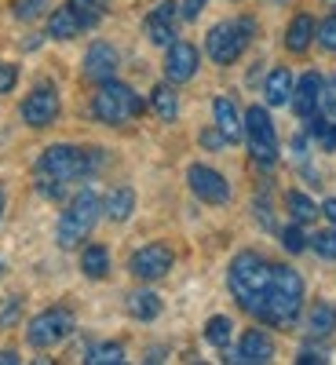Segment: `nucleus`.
Instances as JSON below:
<instances>
[{
	"label": "nucleus",
	"mask_w": 336,
	"mask_h": 365,
	"mask_svg": "<svg viewBox=\"0 0 336 365\" xmlns=\"http://www.w3.org/2000/svg\"><path fill=\"white\" fill-rule=\"evenodd\" d=\"M91 365H117V361H125V347L121 344H99L96 351L88 354Z\"/></svg>",
	"instance_id": "c756f323"
},
{
	"label": "nucleus",
	"mask_w": 336,
	"mask_h": 365,
	"mask_svg": "<svg viewBox=\"0 0 336 365\" xmlns=\"http://www.w3.org/2000/svg\"><path fill=\"white\" fill-rule=\"evenodd\" d=\"M81 270L88 274V278H106L110 270V252L103 245H88L84 256H81Z\"/></svg>",
	"instance_id": "393cba45"
},
{
	"label": "nucleus",
	"mask_w": 336,
	"mask_h": 365,
	"mask_svg": "<svg viewBox=\"0 0 336 365\" xmlns=\"http://www.w3.org/2000/svg\"><path fill=\"white\" fill-rule=\"evenodd\" d=\"M91 113H96L103 125H125V120L143 113V99L136 96L128 84L103 81L99 91H96V99H91Z\"/></svg>",
	"instance_id": "20e7f679"
},
{
	"label": "nucleus",
	"mask_w": 336,
	"mask_h": 365,
	"mask_svg": "<svg viewBox=\"0 0 336 365\" xmlns=\"http://www.w3.org/2000/svg\"><path fill=\"white\" fill-rule=\"evenodd\" d=\"M84 29V19L66 4V8H58V11H51V19H48V37H55V41H70V37H77Z\"/></svg>",
	"instance_id": "a211bd4d"
},
{
	"label": "nucleus",
	"mask_w": 336,
	"mask_h": 365,
	"mask_svg": "<svg viewBox=\"0 0 336 365\" xmlns=\"http://www.w3.org/2000/svg\"><path fill=\"white\" fill-rule=\"evenodd\" d=\"M44 8H48V0H15V4H11L15 19H22V22L41 19V15H44Z\"/></svg>",
	"instance_id": "7c9ffc66"
},
{
	"label": "nucleus",
	"mask_w": 336,
	"mask_h": 365,
	"mask_svg": "<svg viewBox=\"0 0 336 365\" xmlns=\"http://www.w3.org/2000/svg\"><path fill=\"white\" fill-rule=\"evenodd\" d=\"M307 128L322 143V150H336V125H332V117H307Z\"/></svg>",
	"instance_id": "bb28decb"
},
{
	"label": "nucleus",
	"mask_w": 336,
	"mask_h": 365,
	"mask_svg": "<svg viewBox=\"0 0 336 365\" xmlns=\"http://www.w3.org/2000/svg\"><path fill=\"white\" fill-rule=\"evenodd\" d=\"M201 143H205V146H220V143H227V139H223V132L216 128V132H205V135H201Z\"/></svg>",
	"instance_id": "58836bf2"
},
{
	"label": "nucleus",
	"mask_w": 336,
	"mask_h": 365,
	"mask_svg": "<svg viewBox=\"0 0 336 365\" xmlns=\"http://www.w3.org/2000/svg\"><path fill=\"white\" fill-rule=\"evenodd\" d=\"M315 37H318V44H322L325 51H336V15H329V19L315 29Z\"/></svg>",
	"instance_id": "f704fd0d"
},
{
	"label": "nucleus",
	"mask_w": 336,
	"mask_h": 365,
	"mask_svg": "<svg viewBox=\"0 0 336 365\" xmlns=\"http://www.w3.org/2000/svg\"><path fill=\"white\" fill-rule=\"evenodd\" d=\"M205 340H208L212 347H227V344H230V318H223V314L208 318V325H205Z\"/></svg>",
	"instance_id": "cd10ccee"
},
{
	"label": "nucleus",
	"mask_w": 336,
	"mask_h": 365,
	"mask_svg": "<svg viewBox=\"0 0 336 365\" xmlns=\"http://www.w3.org/2000/svg\"><path fill=\"white\" fill-rule=\"evenodd\" d=\"M70 332H73V314L63 311V307H51V311H41L29 322L26 340H29V347H55V344H63Z\"/></svg>",
	"instance_id": "6e6552de"
},
{
	"label": "nucleus",
	"mask_w": 336,
	"mask_h": 365,
	"mask_svg": "<svg viewBox=\"0 0 336 365\" xmlns=\"http://www.w3.org/2000/svg\"><path fill=\"white\" fill-rule=\"evenodd\" d=\"M285 205H289V216L303 227V223H311L315 216H318V205L307 197V194H300V190H292L289 197H285Z\"/></svg>",
	"instance_id": "a878e982"
},
{
	"label": "nucleus",
	"mask_w": 336,
	"mask_h": 365,
	"mask_svg": "<svg viewBox=\"0 0 336 365\" xmlns=\"http://www.w3.org/2000/svg\"><path fill=\"white\" fill-rule=\"evenodd\" d=\"M103 165V150H77V146H48L37 165V187L48 197H58L66 182L96 172Z\"/></svg>",
	"instance_id": "f257e3e1"
},
{
	"label": "nucleus",
	"mask_w": 336,
	"mask_h": 365,
	"mask_svg": "<svg viewBox=\"0 0 336 365\" xmlns=\"http://www.w3.org/2000/svg\"><path fill=\"white\" fill-rule=\"evenodd\" d=\"M208 4V0H183V4H179V11H183V19H187V22H194L198 15H201V8Z\"/></svg>",
	"instance_id": "4c0bfd02"
},
{
	"label": "nucleus",
	"mask_w": 336,
	"mask_h": 365,
	"mask_svg": "<svg viewBox=\"0 0 336 365\" xmlns=\"http://www.w3.org/2000/svg\"><path fill=\"white\" fill-rule=\"evenodd\" d=\"M300 307H303V278L292 267H274L267 299H263V307H260L256 318L267 322V325H292Z\"/></svg>",
	"instance_id": "7ed1b4c3"
},
{
	"label": "nucleus",
	"mask_w": 336,
	"mask_h": 365,
	"mask_svg": "<svg viewBox=\"0 0 336 365\" xmlns=\"http://www.w3.org/2000/svg\"><path fill=\"white\" fill-rule=\"evenodd\" d=\"M128 314L139 322H150L161 314V296L158 292H132L128 296Z\"/></svg>",
	"instance_id": "5701e85b"
},
{
	"label": "nucleus",
	"mask_w": 336,
	"mask_h": 365,
	"mask_svg": "<svg viewBox=\"0 0 336 365\" xmlns=\"http://www.w3.org/2000/svg\"><path fill=\"white\" fill-rule=\"evenodd\" d=\"M270 358H274V344H270V336H267V332H260V329H249L245 336H241V344H238V358H230V361L263 365V361H270Z\"/></svg>",
	"instance_id": "2eb2a0df"
},
{
	"label": "nucleus",
	"mask_w": 336,
	"mask_h": 365,
	"mask_svg": "<svg viewBox=\"0 0 336 365\" xmlns=\"http://www.w3.org/2000/svg\"><path fill=\"white\" fill-rule=\"evenodd\" d=\"M296 361H300V365H318V361H322V354H315V351H303Z\"/></svg>",
	"instance_id": "a19ab883"
},
{
	"label": "nucleus",
	"mask_w": 336,
	"mask_h": 365,
	"mask_svg": "<svg viewBox=\"0 0 336 365\" xmlns=\"http://www.w3.org/2000/svg\"><path fill=\"white\" fill-rule=\"evenodd\" d=\"M132 274L143 282H158L172 270V249L168 245H143L136 256H132Z\"/></svg>",
	"instance_id": "9d476101"
},
{
	"label": "nucleus",
	"mask_w": 336,
	"mask_h": 365,
	"mask_svg": "<svg viewBox=\"0 0 336 365\" xmlns=\"http://www.w3.org/2000/svg\"><path fill=\"white\" fill-rule=\"evenodd\" d=\"M322 216H325L329 223H336V197H329V201L322 205Z\"/></svg>",
	"instance_id": "ea45409f"
},
{
	"label": "nucleus",
	"mask_w": 336,
	"mask_h": 365,
	"mask_svg": "<svg viewBox=\"0 0 336 365\" xmlns=\"http://www.w3.org/2000/svg\"><path fill=\"white\" fill-rule=\"evenodd\" d=\"M212 113H216V128L223 132V139H227V143H238L241 135H245V125H241V113H238V106H234L227 96H220L216 103H212Z\"/></svg>",
	"instance_id": "f3484780"
},
{
	"label": "nucleus",
	"mask_w": 336,
	"mask_h": 365,
	"mask_svg": "<svg viewBox=\"0 0 336 365\" xmlns=\"http://www.w3.org/2000/svg\"><path fill=\"white\" fill-rule=\"evenodd\" d=\"M117 66H121V55H117V48L106 44V41H96V44L88 48V55H84V77L96 81V84L113 81Z\"/></svg>",
	"instance_id": "ddd939ff"
},
{
	"label": "nucleus",
	"mask_w": 336,
	"mask_h": 365,
	"mask_svg": "<svg viewBox=\"0 0 336 365\" xmlns=\"http://www.w3.org/2000/svg\"><path fill=\"white\" fill-rule=\"evenodd\" d=\"M15 361H19L15 351H0V365H15Z\"/></svg>",
	"instance_id": "79ce46f5"
},
{
	"label": "nucleus",
	"mask_w": 336,
	"mask_h": 365,
	"mask_svg": "<svg viewBox=\"0 0 336 365\" xmlns=\"http://www.w3.org/2000/svg\"><path fill=\"white\" fill-rule=\"evenodd\" d=\"M245 139H249V150L260 165H274L278 161V135H274V125H270V113L263 106H253L245 113Z\"/></svg>",
	"instance_id": "0eeeda50"
},
{
	"label": "nucleus",
	"mask_w": 336,
	"mask_h": 365,
	"mask_svg": "<svg viewBox=\"0 0 336 365\" xmlns=\"http://www.w3.org/2000/svg\"><path fill=\"white\" fill-rule=\"evenodd\" d=\"M106 4H110V0H70V8L84 19V26H96V22L103 19Z\"/></svg>",
	"instance_id": "c85d7f7f"
},
{
	"label": "nucleus",
	"mask_w": 336,
	"mask_h": 365,
	"mask_svg": "<svg viewBox=\"0 0 336 365\" xmlns=\"http://www.w3.org/2000/svg\"><path fill=\"white\" fill-rule=\"evenodd\" d=\"M318 106L325 110V117H336V77H332V81H322V96H318Z\"/></svg>",
	"instance_id": "c9c22d12"
},
{
	"label": "nucleus",
	"mask_w": 336,
	"mask_h": 365,
	"mask_svg": "<svg viewBox=\"0 0 336 365\" xmlns=\"http://www.w3.org/2000/svg\"><path fill=\"white\" fill-rule=\"evenodd\" d=\"M99 212H103L99 197L91 194V190H81V194L70 201V208L63 212V220H58V230H55L58 245H63V249H77L81 241L91 234V227H96Z\"/></svg>",
	"instance_id": "39448f33"
},
{
	"label": "nucleus",
	"mask_w": 336,
	"mask_h": 365,
	"mask_svg": "<svg viewBox=\"0 0 336 365\" xmlns=\"http://www.w3.org/2000/svg\"><path fill=\"white\" fill-rule=\"evenodd\" d=\"M282 245H285V252H303V249H307L311 245V241L307 237H303V230H300V223H292V227H285L282 230Z\"/></svg>",
	"instance_id": "473e14b6"
},
{
	"label": "nucleus",
	"mask_w": 336,
	"mask_h": 365,
	"mask_svg": "<svg viewBox=\"0 0 336 365\" xmlns=\"http://www.w3.org/2000/svg\"><path fill=\"white\" fill-rule=\"evenodd\" d=\"M249 37H253V22H249V19L212 26V34H208V41H205L208 58H212V63H220V66H230L234 58H238L241 51H245Z\"/></svg>",
	"instance_id": "423d86ee"
},
{
	"label": "nucleus",
	"mask_w": 336,
	"mask_h": 365,
	"mask_svg": "<svg viewBox=\"0 0 336 365\" xmlns=\"http://www.w3.org/2000/svg\"><path fill=\"white\" fill-rule=\"evenodd\" d=\"M0 212H4V190H0Z\"/></svg>",
	"instance_id": "37998d69"
},
{
	"label": "nucleus",
	"mask_w": 336,
	"mask_h": 365,
	"mask_svg": "<svg viewBox=\"0 0 336 365\" xmlns=\"http://www.w3.org/2000/svg\"><path fill=\"white\" fill-rule=\"evenodd\" d=\"M325 4H329V8H336V0H325Z\"/></svg>",
	"instance_id": "c03bdc74"
},
{
	"label": "nucleus",
	"mask_w": 336,
	"mask_h": 365,
	"mask_svg": "<svg viewBox=\"0 0 336 365\" xmlns=\"http://www.w3.org/2000/svg\"><path fill=\"white\" fill-rule=\"evenodd\" d=\"M150 110H154L161 120H175L179 113V99H175V91L168 84H158L154 91H150Z\"/></svg>",
	"instance_id": "b1692460"
},
{
	"label": "nucleus",
	"mask_w": 336,
	"mask_h": 365,
	"mask_svg": "<svg viewBox=\"0 0 336 365\" xmlns=\"http://www.w3.org/2000/svg\"><path fill=\"white\" fill-rule=\"evenodd\" d=\"M19 314H22V299H19V296H8L4 303H0V329L15 325V322H19Z\"/></svg>",
	"instance_id": "72a5a7b5"
},
{
	"label": "nucleus",
	"mask_w": 336,
	"mask_h": 365,
	"mask_svg": "<svg viewBox=\"0 0 336 365\" xmlns=\"http://www.w3.org/2000/svg\"><path fill=\"white\" fill-rule=\"evenodd\" d=\"M187 179H190V190H194L201 201H208V205H223V201L230 197L227 179H223L216 168H208V165H190Z\"/></svg>",
	"instance_id": "9b49d317"
},
{
	"label": "nucleus",
	"mask_w": 336,
	"mask_h": 365,
	"mask_svg": "<svg viewBox=\"0 0 336 365\" xmlns=\"http://www.w3.org/2000/svg\"><path fill=\"white\" fill-rule=\"evenodd\" d=\"M332 329H336V307L332 303H315L311 314H307V332L315 340H322V336H329Z\"/></svg>",
	"instance_id": "4be33fe9"
},
{
	"label": "nucleus",
	"mask_w": 336,
	"mask_h": 365,
	"mask_svg": "<svg viewBox=\"0 0 336 365\" xmlns=\"http://www.w3.org/2000/svg\"><path fill=\"white\" fill-rule=\"evenodd\" d=\"M15 81H19V70L11 63H0V96H8V91L15 88Z\"/></svg>",
	"instance_id": "e433bc0d"
},
{
	"label": "nucleus",
	"mask_w": 336,
	"mask_h": 365,
	"mask_svg": "<svg viewBox=\"0 0 336 365\" xmlns=\"http://www.w3.org/2000/svg\"><path fill=\"white\" fill-rule=\"evenodd\" d=\"M198 63H201V55L190 41H175L168 44V58H165V77L172 84H183V81H190L198 73Z\"/></svg>",
	"instance_id": "f8f14e48"
},
{
	"label": "nucleus",
	"mask_w": 336,
	"mask_h": 365,
	"mask_svg": "<svg viewBox=\"0 0 336 365\" xmlns=\"http://www.w3.org/2000/svg\"><path fill=\"white\" fill-rule=\"evenodd\" d=\"M179 4H172V0H161V4L150 11V19H146V37L154 41V44H161V48H168V44H175V22H179Z\"/></svg>",
	"instance_id": "4468645a"
},
{
	"label": "nucleus",
	"mask_w": 336,
	"mask_h": 365,
	"mask_svg": "<svg viewBox=\"0 0 336 365\" xmlns=\"http://www.w3.org/2000/svg\"><path fill=\"white\" fill-rule=\"evenodd\" d=\"M263 96H267L270 106H285V103L292 99V77H289L285 66L270 70V77H267V84H263Z\"/></svg>",
	"instance_id": "6ab92c4d"
},
{
	"label": "nucleus",
	"mask_w": 336,
	"mask_h": 365,
	"mask_svg": "<svg viewBox=\"0 0 336 365\" xmlns=\"http://www.w3.org/2000/svg\"><path fill=\"white\" fill-rule=\"evenodd\" d=\"M315 19L311 15H296L292 22H289V34H285V48L289 51H307L311 48V41H315Z\"/></svg>",
	"instance_id": "aec40b11"
},
{
	"label": "nucleus",
	"mask_w": 336,
	"mask_h": 365,
	"mask_svg": "<svg viewBox=\"0 0 336 365\" xmlns=\"http://www.w3.org/2000/svg\"><path fill=\"white\" fill-rule=\"evenodd\" d=\"M270 278H274V267H270L263 256H256V252L234 256L230 274H227L234 299H238L249 314H260L263 299H267V289H270Z\"/></svg>",
	"instance_id": "f03ea898"
},
{
	"label": "nucleus",
	"mask_w": 336,
	"mask_h": 365,
	"mask_svg": "<svg viewBox=\"0 0 336 365\" xmlns=\"http://www.w3.org/2000/svg\"><path fill=\"white\" fill-rule=\"evenodd\" d=\"M132 208H136V194H132V187H117V190H110V197H106V205H103V212H106L113 223H125V220L132 216Z\"/></svg>",
	"instance_id": "412c9836"
},
{
	"label": "nucleus",
	"mask_w": 336,
	"mask_h": 365,
	"mask_svg": "<svg viewBox=\"0 0 336 365\" xmlns=\"http://www.w3.org/2000/svg\"><path fill=\"white\" fill-rule=\"evenodd\" d=\"M311 249L322 256V259H336V230H322L311 237Z\"/></svg>",
	"instance_id": "2f4dec72"
},
{
	"label": "nucleus",
	"mask_w": 336,
	"mask_h": 365,
	"mask_svg": "<svg viewBox=\"0 0 336 365\" xmlns=\"http://www.w3.org/2000/svg\"><path fill=\"white\" fill-rule=\"evenodd\" d=\"M318 96H322V77L318 73H303L300 84L292 88V99H289L292 110H296V117H315Z\"/></svg>",
	"instance_id": "dca6fc26"
},
{
	"label": "nucleus",
	"mask_w": 336,
	"mask_h": 365,
	"mask_svg": "<svg viewBox=\"0 0 336 365\" xmlns=\"http://www.w3.org/2000/svg\"><path fill=\"white\" fill-rule=\"evenodd\" d=\"M58 117V96L51 84H41L37 91H29V99L22 103V120L34 128H48L51 120Z\"/></svg>",
	"instance_id": "1a4fd4ad"
}]
</instances>
